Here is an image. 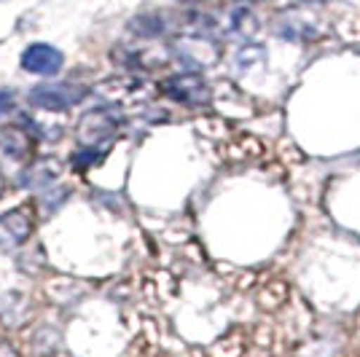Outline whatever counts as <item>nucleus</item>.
Masks as SVG:
<instances>
[{"label":"nucleus","instance_id":"obj_1","mask_svg":"<svg viewBox=\"0 0 360 357\" xmlns=\"http://www.w3.org/2000/svg\"><path fill=\"white\" fill-rule=\"evenodd\" d=\"M84 97H86V89L75 84H41L30 91V103L46 110H68Z\"/></svg>","mask_w":360,"mask_h":357},{"label":"nucleus","instance_id":"obj_2","mask_svg":"<svg viewBox=\"0 0 360 357\" xmlns=\"http://www.w3.org/2000/svg\"><path fill=\"white\" fill-rule=\"evenodd\" d=\"M165 94L183 105H205L210 100V86L202 81V75L180 73L165 81Z\"/></svg>","mask_w":360,"mask_h":357},{"label":"nucleus","instance_id":"obj_3","mask_svg":"<svg viewBox=\"0 0 360 357\" xmlns=\"http://www.w3.org/2000/svg\"><path fill=\"white\" fill-rule=\"evenodd\" d=\"M62 62H65L62 51L49 44H32L22 54V67L35 75H57L62 70Z\"/></svg>","mask_w":360,"mask_h":357},{"label":"nucleus","instance_id":"obj_4","mask_svg":"<svg viewBox=\"0 0 360 357\" xmlns=\"http://www.w3.org/2000/svg\"><path fill=\"white\" fill-rule=\"evenodd\" d=\"M32 231V218L25 209H11L0 215V250H14L25 245Z\"/></svg>","mask_w":360,"mask_h":357},{"label":"nucleus","instance_id":"obj_5","mask_svg":"<svg viewBox=\"0 0 360 357\" xmlns=\"http://www.w3.org/2000/svg\"><path fill=\"white\" fill-rule=\"evenodd\" d=\"M32 140L22 126L0 129V162H25L30 156Z\"/></svg>","mask_w":360,"mask_h":357},{"label":"nucleus","instance_id":"obj_6","mask_svg":"<svg viewBox=\"0 0 360 357\" xmlns=\"http://www.w3.org/2000/svg\"><path fill=\"white\" fill-rule=\"evenodd\" d=\"M62 167L54 159H46V162H35L27 169L19 172V186L22 188H46L49 183L60 178Z\"/></svg>","mask_w":360,"mask_h":357},{"label":"nucleus","instance_id":"obj_7","mask_svg":"<svg viewBox=\"0 0 360 357\" xmlns=\"http://www.w3.org/2000/svg\"><path fill=\"white\" fill-rule=\"evenodd\" d=\"M14 108V94L11 91H0V119H6V113Z\"/></svg>","mask_w":360,"mask_h":357},{"label":"nucleus","instance_id":"obj_8","mask_svg":"<svg viewBox=\"0 0 360 357\" xmlns=\"http://www.w3.org/2000/svg\"><path fill=\"white\" fill-rule=\"evenodd\" d=\"M3 191H6V183H3V178H0V199H3Z\"/></svg>","mask_w":360,"mask_h":357}]
</instances>
